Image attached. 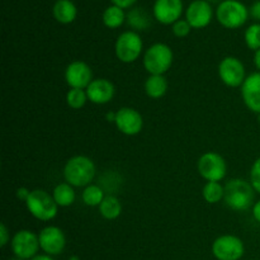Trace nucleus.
<instances>
[{"mask_svg": "<svg viewBox=\"0 0 260 260\" xmlns=\"http://www.w3.org/2000/svg\"><path fill=\"white\" fill-rule=\"evenodd\" d=\"M88 101L85 89H70L66 93V103L71 109H81Z\"/></svg>", "mask_w": 260, "mask_h": 260, "instance_id": "a878e982", "label": "nucleus"}, {"mask_svg": "<svg viewBox=\"0 0 260 260\" xmlns=\"http://www.w3.org/2000/svg\"><path fill=\"white\" fill-rule=\"evenodd\" d=\"M30 260H55V259H53V256L47 255V254H38V255H36L35 258H32Z\"/></svg>", "mask_w": 260, "mask_h": 260, "instance_id": "c9c22d12", "label": "nucleus"}, {"mask_svg": "<svg viewBox=\"0 0 260 260\" xmlns=\"http://www.w3.org/2000/svg\"><path fill=\"white\" fill-rule=\"evenodd\" d=\"M249 14L256 22H260V0H256L251 4V7L249 8Z\"/></svg>", "mask_w": 260, "mask_h": 260, "instance_id": "7c9ffc66", "label": "nucleus"}, {"mask_svg": "<svg viewBox=\"0 0 260 260\" xmlns=\"http://www.w3.org/2000/svg\"><path fill=\"white\" fill-rule=\"evenodd\" d=\"M249 9L239 0H223L216 9V19L228 29H238L248 22Z\"/></svg>", "mask_w": 260, "mask_h": 260, "instance_id": "20e7f679", "label": "nucleus"}, {"mask_svg": "<svg viewBox=\"0 0 260 260\" xmlns=\"http://www.w3.org/2000/svg\"><path fill=\"white\" fill-rule=\"evenodd\" d=\"M98 208L101 216L106 220H116L122 213V203L116 196H106Z\"/></svg>", "mask_w": 260, "mask_h": 260, "instance_id": "4be33fe9", "label": "nucleus"}, {"mask_svg": "<svg viewBox=\"0 0 260 260\" xmlns=\"http://www.w3.org/2000/svg\"><path fill=\"white\" fill-rule=\"evenodd\" d=\"M9 260H20V259H18V258H15V256H14V258H12V259H9Z\"/></svg>", "mask_w": 260, "mask_h": 260, "instance_id": "ea45409f", "label": "nucleus"}, {"mask_svg": "<svg viewBox=\"0 0 260 260\" xmlns=\"http://www.w3.org/2000/svg\"><path fill=\"white\" fill-rule=\"evenodd\" d=\"M106 118L108 122H114L116 121V112H108L106 116Z\"/></svg>", "mask_w": 260, "mask_h": 260, "instance_id": "e433bc0d", "label": "nucleus"}, {"mask_svg": "<svg viewBox=\"0 0 260 260\" xmlns=\"http://www.w3.org/2000/svg\"><path fill=\"white\" fill-rule=\"evenodd\" d=\"M241 98L249 111L260 114V71L246 76L241 85Z\"/></svg>", "mask_w": 260, "mask_h": 260, "instance_id": "dca6fc26", "label": "nucleus"}, {"mask_svg": "<svg viewBox=\"0 0 260 260\" xmlns=\"http://www.w3.org/2000/svg\"><path fill=\"white\" fill-rule=\"evenodd\" d=\"M202 197L210 205H216L225 198V185L220 182H207L202 188Z\"/></svg>", "mask_w": 260, "mask_h": 260, "instance_id": "5701e85b", "label": "nucleus"}, {"mask_svg": "<svg viewBox=\"0 0 260 260\" xmlns=\"http://www.w3.org/2000/svg\"><path fill=\"white\" fill-rule=\"evenodd\" d=\"M30 192H32V190H29L28 188H25V187L18 188V189H17V198L19 201H23V202L25 203V201H27L28 197H29Z\"/></svg>", "mask_w": 260, "mask_h": 260, "instance_id": "473e14b6", "label": "nucleus"}, {"mask_svg": "<svg viewBox=\"0 0 260 260\" xmlns=\"http://www.w3.org/2000/svg\"><path fill=\"white\" fill-rule=\"evenodd\" d=\"M106 198L104 190L102 189L101 185L98 184H89L81 192V200L89 207H99L103 200Z\"/></svg>", "mask_w": 260, "mask_h": 260, "instance_id": "b1692460", "label": "nucleus"}, {"mask_svg": "<svg viewBox=\"0 0 260 260\" xmlns=\"http://www.w3.org/2000/svg\"><path fill=\"white\" fill-rule=\"evenodd\" d=\"M254 65L258 69V71H260V50L254 52Z\"/></svg>", "mask_w": 260, "mask_h": 260, "instance_id": "f704fd0d", "label": "nucleus"}, {"mask_svg": "<svg viewBox=\"0 0 260 260\" xmlns=\"http://www.w3.org/2000/svg\"><path fill=\"white\" fill-rule=\"evenodd\" d=\"M117 129L126 136H136L144 128V118L141 113L131 107H122L116 112Z\"/></svg>", "mask_w": 260, "mask_h": 260, "instance_id": "f8f14e48", "label": "nucleus"}, {"mask_svg": "<svg viewBox=\"0 0 260 260\" xmlns=\"http://www.w3.org/2000/svg\"><path fill=\"white\" fill-rule=\"evenodd\" d=\"M208 3H218V4H220L221 2H223V0H207Z\"/></svg>", "mask_w": 260, "mask_h": 260, "instance_id": "58836bf2", "label": "nucleus"}, {"mask_svg": "<svg viewBox=\"0 0 260 260\" xmlns=\"http://www.w3.org/2000/svg\"><path fill=\"white\" fill-rule=\"evenodd\" d=\"M253 217L256 222L260 223V200L256 201L253 206Z\"/></svg>", "mask_w": 260, "mask_h": 260, "instance_id": "72a5a7b5", "label": "nucleus"}, {"mask_svg": "<svg viewBox=\"0 0 260 260\" xmlns=\"http://www.w3.org/2000/svg\"><path fill=\"white\" fill-rule=\"evenodd\" d=\"M69 260H80V258H79L78 255H73V256H70V258H69Z\"/></svg>", "mask_w": 260, "mask_h": 260, "instance_id": "4c0bfd02", "label": "nucleus"}, {"mask_svg": "<svg viewBox=\"0 0 260 260\" xmlns=\"http://www.w3.org/2000/svg\"><path fill=\"white\" fill-rule=\"evenodd\" d=\"M93 80V70L84 61L75 60L66 66L65 81L70 89H86Z\"/></svg>", "mask_w": 260, "mask_h": 260, "instance_id": "ddd939ff", "label": "nucleus"}, {"mask_svg": "<svg viewBox=\"0 0 260 260\" xmlns=\"http://www.w3.org/2000/svg\"><path fill=\"white\" fill-rule=\"evenodd\" d=\"M250 184L253 185L254 190L260 194V157L255 160L251 165L250 169Z\"/></svg>", "mask_w": 260, "mask_h": 260, "instance_id": "c85d7f7f", "label": "nucleus"}, {"mask_svg": "<svg viewBox=\"0 0 260 260\" xmlns=\"http://www.w3.org/2000/svg\"><path fill=\"white\" fill-rule=\"evenodd\" d=\"M96 168L93 160L85 155L70 157L63 167L65 182L74 188H85L95 178Z\"/></svg>", "mask_w": 260, "mask_h": 260, "instance_id": "f257e3e1", "label": "nucleus"}, {"mask_svg": "<svg viewBox=\"0 0 260 260\" xmlns=\"http://www.w3.org/2000/svg\"><path fill=\"white\" fill-rule=\"evenodd\" d=\"M89 102L98 106L109 103L116 95V86L111 80L104 78L94 79L85 89Z\"/></svg>", "mask_w": 260, "mask_h": 260, "instance_id": "f3484780", "label": "nucleus"}, {"mask_svg": "<svg viewBox=\"0 0 260 260\" xmlns=\"http://www.w3.org/2000/svg\"><path fill=\"white\" fill-rule=\"evenodd\" d=\"M10 240H12V239H10L9 231H8L5 223L2 222L0 223V245H2V248H4Z\"/></svg>", "mask_w": 260, "mask_h": 260, "instance_id": "c756f323", "label": "nucleus"}, {"mask_svg": "<svg viewBox=\"0 0 260 260\" xmlns=\"http://www.w3.org/2000/svg\"><path fill=\"white\" fill-rule=\"evenodd\" d=\"M142 50H144V42L141 36L136 30H126L117 37L114 52L121 62H135L142 55Z\"/></svg>", "mask_w": 260, "mask_h": 260, "instance_id": "423d86ee", "label": "nucleus"}, {"mask_svg": "<svg viewBox=\"0 0 260 260\" xmlns=\"http://www.w3.org/2000/svg\"><path fill=\"white\" fill-rule=\"evenodd\" d=\"M52 15L61 24H70L76 19L78 8L71 0H56L52 7Z\"/></svg>", "mask_w": 260, "mask_h": 260, "instance_id": "a211bd4d", "label": "nucleus"}, {"mask_svg": "<svg viewBox=\"0 0 260 260\" xmlns=\"http://www.w3.org/2000/svg\"><path fill=\"white\" fill-rule=\"evenodd\" d=\"M25 207L36 220L43 222L53 220L58 211V206L56 205L52 194L43 189H33L25 201Z\"/></svg>", "mask_w": 260, "mask_h": 260, "instance_id": "39448f33", "label": "nucleus"}, {"mask_svg": "<svg viewBox=\"0 0 260 260\" xmlns=\"http://www.w3.org/2000/svg\"><path fill=\"white\" fill-rule=\"evenodd\" d=\"M52 197L58 207H70L76 200V193L73 185L63 182L56 185L52 190Z\"/></svg>", "mask_w": 260, "mask_h": 260, "instance_id": "aec40b11", "label": "nucleus"}, {"mask_svg": "<svg viewBox=\"0 0 260 260\" xmlns=\"http://www.w3.org/2000/svg\"><path fill=\"white\" fill-rule=\"evenodd\" d=\"M244 41L249 50H260V23H253L244 32Z\"/></svg>", "mask_w": 260, "mask_h": 260, "instance_id": "bb28decb", "label": "nucleus"}, {"mask_svg": "<svg viewBox=\"0 0 260 260\" xmlns=\"http://www.w3.org/2000/svg\"><path fill=\"white\" fill-rule=\"evenodd\" d=\"M183 9V0H155L152 5V14L161 24L173 25L180 19Z\"/></svg>", "mask_w": 260, "mask_h": 260, "instance_id": "2eb2a0df", "label": "nucleus"}, {"mask_svg": "<svg viewBox=\"0 0 260 260\" xmlns=\"http://www.w3.org/2000/svg\"><path fill=\"white\" fill-rule=\"evenodd\" d=\"M193 28L190 27L189 23L187 22V19H179L172 25V32L175 37L178 38H184L187 37L190 33Z\"/></svg>", "mask_w": 260, "mask_h": 260, "instance_id": "cd10ccee", "label": "nucleus"}, {"mask_svg": "<svg viewBox=\"0 0 260 260\" xmlns=\"http://www.w3.org/2000/svg\"><path fill=\"white\" fill-rule=\"evenodd\" d=\"M10 249L15 258L20 260H30L38 255L41 249L38 234L30 230L17 231L10 240Z\"/></svg>", "mask_w": 260, "mask_h": 260, "instance_id": "6e6552de", "label": "nucleus"}, {"mask_svg": "<svg viewBox=\"0 0 260 260\" xmlns=\"http://www.w3.org/2000/svg\"><path fill=\"white\" fill-rule=\"evenodd\" d=\"M225 201L226 206L236 212L248 211L254 206L255 190L250 182L241 178L230 179L225 184Z\"/></svg>", "mask_w": 260, "mask_h": 260, "instance_id": "f03ea898", "label": "nucleus"}, {"mask_svg": "<svg viewBox=\"0 0 260 260\" xmlns=\"http://www.w3.org/2000/svg\"><path fill=\"white\" fill-rule=\"evenodd\" d=\"M111 2L112 4L117 5V7L122 8V9H128V8H131L137 0H111Z\"/></svg>", "mask_w": 260, "mask_h": 260, "instance_id": "2f4dec72", "label": "nucleus"}, {"mask_svg": "<svg viewBox=\"0 0 260 260\" xmlns=\"http://www.w3.org/2000/svg\"><path fill=\"white\" fill-rule=\"evenodd\" d=\"M258 121H259V123H260V114H258Z\"/></svg>", "mask_w": 260, "mask_h": 260, "instance_id": "a19ab883", "label": "nucleus"}, {"mask_svg": "<svg viewBox=\"0 0 260 260\" xmlns=\"http://www.w3.org/2000/svg\"><path fill=\"white\" fill-rule=\"evenodd\" d=\"M198 173L207 182H221L228 173V164L222 155L207 151L198 159Z\"/></svg>", "mask_w": 260, "mask_h": 260, "instance_id": "0eeeda50", "label": "nucleus"}, {"mask_svg": "<svg viewBox=\"0 0 260 260\" xmlns=\"http://www.w3.org/2000/svg\"><path fill=\"white\" fill-rule=\"evenodd\" d=\"M212 254L217 260H240L245 254V245L235 235H221L213 241Z\"/></svg>", "mask_w": 260, "mask_h": 260, "instance_id": "9d476101", "label": "nucleus"}, {"mask_svg": "<svg viewBox=\"0 0 260 260\" xmlns=\"http://www.w3.org/2000/svg\"><path fill=\"white\" fill-rule=\"evenodd\" d=\"M127 19V14L124 13V9L117 7V5H109L108 8H106L102 14V20H103V24L106 25L109 29H117V28L121 27L124 23V20Z\"/></svg>", "mask_w": 260, "mask_h": 260, "instance_id": "412c9836", "label": "nucleus"}, {"mask_svg": "<svg viewBox=\"0 0 260 260\" xmlns=\"http://www.w3.org/2000/svg\"><path fill=\"white\" fill-rule=\"evenodd\" d=\"M41 250L50 256L60 255L66 248V236L57 226H46L38 234Z\"/></svg>", "mask_w": 260, "mask_h": 260, "instance_id": "9b49d317", "label": "nucleus"}, {"mask_svg": "<svg viewBox=\"0 0 260 260\" xmlns=\"http://www.w3.org/2000/svg\"><path fill=\"white\" fill-rule=\"evenodd\" d=\"M169 84L164 75H149L145 80V93L151 99H160L167 94Z\"/></svg>", "mask_w": 260, "mask_h": 260, "instance_id": "6ab92c4d", "label": "nucleus"}, {"mask_svg": "<svg viewBox=\"0 0 260 260\" xmlns=\"http://www.w3.org/2000/svg\"><path fill=\"white\" fill-rule=\"evenodd\" d=\"M174 61V53L167 43L156 42L145 50L142 56L144 68L150 75H164L170 70Z\"/></svg>", "mask_w": 260, "mask_h": 260, "instance_id": "7ed1b4c3", "label": "nucleus"}, {"mask_svg": "<svg viewBox=\"0 0 260 260\" xmlns=\"http://www.w3.org/2000/svg\"><path fill=\"white\" fill-rule=\"evenodd\" d=\"M213 18V9L207 0H193L185 9V19L193 29L206 28Z\"/></svg>", "mask_w": 260, "mask_h": 260, "instance_id": "4468645a", "label": "nucleus"}, {"mask_svg": "<svg viewBox=\"0 0 260 260\" xmlns=\"http://www.w3.org/2000/svg\"><path fill=\"white\" fill-rule=\"evenodd\" d=\"M127 23L129 27L134 28L135 30H144L147 29L150 25V18L146 12L140 8H134L127 13Z\"/></svg>", "mask_w": 260, "mask_h": 260, "instance_id": "393cba45", "label": "nucleus"}, {"mask_svg": "<svg viewBox=\"0 0 260 260\" xmlns=\"http://www.w3.org/2000/svg\"><path fill=\"white\" fill-rule=\"evenodd\" d=\"M218 76L229 88H241L246 79V69L240 58L226 56L218 63Z\"/></svg>", "mask_w": 260, "mask_h": 260, "instance_id": "1a4fd4ad", "label": "nucleus"}]
</instances>
